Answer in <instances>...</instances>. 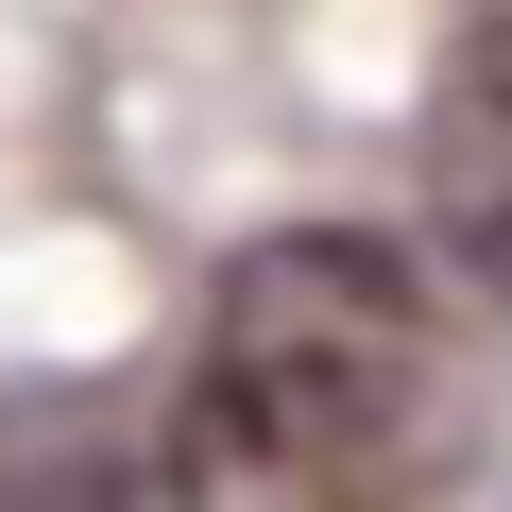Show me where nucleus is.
Listing matches in <instances>:
<instances>
[{"instance_id": "obj_1", "label": "nucleus", "mask_w": 512, "mask_h": 512, "mask_svg": "<svg viewBox=\"0 0 512 512\" xmlns=\"http://www.w3.org/2000/svg\"><path fill=\"white\" fill-rule=\"evenodd\" d=\"M461 444V342L393 239L274 222L222 256L205 359L171 410L188 512H427Z\"/></svg>"}, {"instance_id": "obj_2", "label": "nucleus", "mask_w": 512, "mask_h": 512, "mask_svg": "<svg viewBox=\"0 0 512 512\" xmlns=\"http://www.w3.org/2000/svg\"><path fill=\"white\" fill-rule=\"evenodd\" d=\"M410 188L461 274H512V0H478L444 35V69L410 103Z\"/></svg>"}]
</instances>
